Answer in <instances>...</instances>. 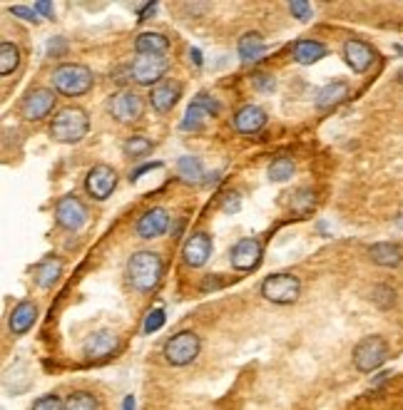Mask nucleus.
Masks as SVG:
<instances>
[{
	"label": "nucleus",
	"instance_id": "obj_1",
	"mask_svg": "<svg viewBox=\"0 0 403 410\" xmlns=\"http://www.w3.org/2000/svg\"><path fill=\"white\" fill-rule=\"evenodd\" d=\"M164 273V263L159 254L154 251H137L127 261V281L135 291H152L159 286Z\"/></svg>",
	"mask_w": 403,
	"mask_h": 410
},
{
	"label": "nucleus",
	"instance_id": "obj_2",
	"mask_svg": "<svg viewBox=\"0 0 403 410\" xmlns=\"http://www.w3.org/2000/svg\"><path fill=\"white\" fill-rule=\"evenodd\" d=\"M90 132V117L82 107H62L50 122V137L62 144H77Z\"/></svg>",
	"mask_w": 403,
	"mask_h": 410
},
{
	"label": "nucleus",
	"instance_id": "obj_3",
	"mask_svg": "<svg viewBox=\"0 0 403 410\" xmlns=\"http://www.w3.org/2000/svg\"><path fill=\"white\" fill-rule=\"evenodd\" d=\"M92 70L80 62H62L52 70V87L65 97H80L92 90Z\"/></svg>",
	"mask_w": 403,
	"mask_h": 410
},
{
	"label": "nucleus",
	"instance_id": "obj_4",
	"mask_svg": "<svg viewBox=\"0 0 403 410\" xmlns=\"http://www.w3.org/2000/svg\"><path fill=\"white\" fill-rule=\"evenodd\" d=\"M261 296L276 306L296 304L301 296L299 276H294V273H271L261 281Z\"/></svg>",
	"mask_w": 403,
	"mask_h": 410
},
{
	"label": "nucleus",
	"instance_id": "obj_5",
	"mask_svg": "<svg viewBox=\"0 0 403 410\" xmlns=\"http://www.w3.org/2000/svg\"><path fill=\"white\" fill-rule=\"evenodd\" d=\"M199 351H202L199 336L194 334V331H179V334H174L172 338L164 341L162 355L169 365L182 368V365H189L194 358H197Z\"/></svg>",
	"mask_w": 403,
	"mask_h": 410
},
{
	"label": "nucleus",
	"instance_id": "obj_6",
	"mask_svg": "<svg viewBox=\"0 0 403 410\" xmlns=\"http://www.w3.org/2000/svg\"><path fill=\"white\" fill-rule=\"evenodd\" d=\"M386 358H388V343L383 336H366L353 348V365L361 373H373V370L386 363Z\"/></svg>",
	"mask_w": 403,
	"mask_h": 410
},
{
	"label": "nucleus",
	"instance_id": "obj_7",
	"mask_svg": "<svg viewBox=\"0 0 403 410\" xmlns=\"http://www.w3.org/2000/svg\"><path fill=\"white\" fill-rule=\"evenodd\" d=\"M169 67V60L164 55H144V52H137V57L132 60V67H130V75L137 85H154L164 77Z\"/></svg>",
	"mask_w": 403,
	"mask_h": 410
},
{
	"label": "nucleus",
	"instance_id": "obj_8",
	"mask_svg": "<svg viewBox=\"0 0 403 410\" xmlns=\"http://www.w3.org/2000/svg\"><path fill=\"white\" fill-rule=\"evenodd\" d=\"M108 110L120 125H132V122H137L144 115V102L132 90H120L110 97Z\"/></svg>",
	"mask_w": 403,
	"mask_h": 410
},
{
	"label": "nucleus",
	"instance_id": "obj_9",
	"mask_svg": "<svg viewBox=\"0 0 403 410\" xmlns=\"http://www.w3.org/2000/svg\"><path fill=\"white\" fill-rule=\"evenodd\" d=\"M55 222L65 232H80L87 224V207L75 197V194H65L57 199L55 204Z\"/></svg>",
	"mask_w": 403,
	"mask_h": 410
},
{
	"label": "nucleus",
	"instance_id": "obj_10",
	"mask_svg": "<svg viewBox=\"0 0 403 410\" xmlns=\"http://www.w3.org/2000/svg\"><path fill=\"white\" fill-rule=\"evenodd\" d=\"M55 92L47 90V87H35V90H30L25 97H23L21 102V117L28 122H40L45 120L47 115L52 112V107H55Z\"/></svg>",
	"mask_w": 403,
	"mask_h": 410
},
{
	"label": "nucleus",
	"instance_id": "obj_11",
	"mask_svg": "<svg viewBox=\"0 0 403 410\" xmlns=\"http://www.w3.org/2000/svg\"><path fill=\"white\" fill-rule=\"evenodd\" d=\"M118 187V172L110 164H95L85 177V192L95 202H105Z\"/></svg>",
	"mask_w": 403,
	"mask_h": 410
},
{
	"label": "nucleus",
	"instance_id": "obj_12",
	"mask_svg": "<svg viewBox=\"0 0 403 410\" xmlns=\"http://www.w3.org/2000/svg\"><path fill=\"white\" fill-rule=\"evenodd\" d=\"M261 256H264L261 244L256 241V239H251V237L239 239V241H237L234 246H232V251H229L232 266H234L237 271H254V268L261 263Z\"/></svg>",
	"mask_w": 403,
	"mask_h": 410
},
{
	"label": "nucleus",
	"instance_id": "obj_13",
	"mask_svg": "<svg viewBox=\"0 0 403 410\" xmlns=\"http://www.w3.org/2000/svg\"><path fill=\"white\" fill-rule=\"evenodd\" d=\"M120 348V336L115 334V331H95V334L90 336V338L85 341V346H82V353L87 355L90 360H100V358H108V355H113L115 351Z\"/></svg>",
	"mask_w": 403,
	"mask_h": 410
},
{
	"label": "nucleus",
	"instance_id": "obj_14",
	"mask_svg": "<svg viewBox=\"0 0 403 410\" xmlns=\"http://www.w3.org/2000/svg\"><path fill=\"white\" fill-rule=\"evenodd\" d=\"M182 256H184V263L192 268H199L205 266L207 258L212 256V237L205 232H197L184 241L182 246Z\"/></svg>",
	"mask_w": 403,
	"mask_h": 410
},
{
	"label": "nucleus",
	"instance_id": "obj_15",
	"mask_svg": "<svg viewBox=\"0 0 403 410\" xmlns=\"http://www.w3.org/2000/svg\"><path fill=\"white\" fill-rule=\"evenodd\" d=\"M344 60L353 72H366L376 62V50L363 40H346L344 42Z\"/></svg>",
	"mask_w": 403,
	"mask_h": 410
},
{
	"label": "nucleus",
	"instance_id": "obj_16",
	"mask_svg": "<svg viewBox=\"0 0 403 410\" xmlns=\"http://www.w3.org/2000/svg\"><path fill=\"white\" fill-rule=\"evenodd\" d=\"M169 227V214L162 207H152L149 212H144L137 222V234L142 239H157L167 232Z\"/></svg>",
	"mask_w": 403,
	"mask_h": 410
},
{
	"label": "nucleus",
	"instance_id": "obj_17",
	"mask_svg": "<svg viewBox=\"0 0 403 410\" xmlns=\"http://www.w3.org/2000/svg\"><path fill=\"white\" fill-rule=\"evenodd\" d=\"M179 97H182V85L174 80H162L159 85L152 87V92H149V102H152L154 110L162 112V115L177 105Z\"/></svg>",
	"mask_w": 403,
	"mask_h": 410
},
{
	"label": "nucleus",
	"instance_id": "obj_18",
	"mask_svg": "<svg viewBox=\"0 0 403 410\" xmlns=\"http://www.w3.org/2000/svg\"><path fill=\"white\" fill-rule=\"evenodd\" d=\"M266 125V112L259 105H244L234 115V130L239 135H256Z\"/></svg>",
	"mask_w": 403,
	"mask_h": 410
},
{
	"label": "nucleus",
	"instance_id": "obj_19",
	"mask_svg": "<svg viewBox=\"0 0 403 410\" xmlns=\"http://www.w3.org/2000/svg\"><path fill=\"white\" fill-rule=\"evenodd\" d=\"M38 321V306L33 301H21V304L13 309L11 319H8V326H11L13 336H23L33 329V324Z\"/></svg>",
	"mask_w": 403,
	"mask_h": 410
},
{
	"label": "nucleus",
	"instance_id": "obj_20",
	"mask_svg": "<svg viewBox=\"0 0 403 410\" xmlns=\"http://www.w3.org/2000/svg\"><path fill=\"white\" fill-rule=\"evenodd\" d=\"M351 95V87H348V82L344 80H334L329 82V85H324L322 90H319L317 95V107L319 110H334V107H339L341 102H346V97Z\"/></svg>",
	"mask_w": 403,
	"mask_h": 410
},
{
	"label": "nucleus",
	"instance_id": "obj_21",
	"mask_svg": "<svg viewBox=\"0 0 403 410\" xmlns=\"http://www.w3.org/2000/svg\"><path fill=\"white\" fill-rule=\"evenodd\" d=\"M60 276H62V261L57 256L42 258L35 266V284L40 286V289H52Z\"/></svg>",
	"mask_w": 403,
	"mask_h": 410
},
{
	"label": "nucleus",
	"instance_id": "obj_22",
	"mask_svg": "<svg viewBox=\"0 0 403 410\" xmlns=\"http://www.w3.org/2000/svg\"><path fill=\"white\" fill-rule=\"evenodd\" d=\"M368 256H371L373 263L386 266V268H396V266H401V261H403L401 249H398L396 244H391V241L373 244V246L368 249Z\"/></svg>",
	"mask_w": 403,
	"mask_h": 410
},
{
	"label": "nucleus",
	"instance_id": "obj_23",
	"mask_svg": "<svg viewBox=\"0 0 403 410\" xmlns=\"http://www.w3.org/2000/svg\"><path fill=\"white\" fill-rule=\"evenodd\" d=\"M327 45L319 40H299L294 45V60L299 65H314V62L327 57Z\"/></svg>",
	"mask_w": 403,
	"mask_h": 410
},
{
	"label": "nucleus",
	"instance_id": "obj_24",
	"mask_svg": "<svg viewBox=\"0 0 403 410\" xmlns=\"http://www.w3.org/2000/svg\"><path fill=\"white\" fill-rule=\"evenodd\" d=\"M237 50H239V57L244 62H254L266 52V42L259 33H244L237 42Z\"/></svg>",
	"mask_w": 403,
	"mask_h": 410
},
{
	"label": "nucleus",
	"instance_id": "obj_25",
	"mask_svg": "<svg viewBox=\"0 0 403 410\" xmlns=\"http://www.w3.org/2000/svg\"><path fill=\"white\" fill-rule=\"evenodd\" d=\"M169 47V40L162 33H142V35L135 40V50L144 52V55H164Z\"/></svg>",
	"mask_w": 403,
	"mask_h": 410
},
{
	"label": "nucleus",
	"instance_id": "obj_26",
	"mask_svg": "<svg viewBox=\"0 0 403 410\" xmlns=\"http://www.w3.org/2000/svg\"><path fill=\"white\" fill-rule=\"evenodd\" d=\"M177 172H179V177H182L187 184L205 182V167H202V159L192 157V154H187V157H179Z\"/></svg>",
	"mask_w": 403,
	"mask_h": 410
},
{
	"label": "nucleus",
	"instance_id": "obj_27",
	"mask_svg": "<svg viewBox=\"0 0 403 410\" xmlns=\"http://www.w3.org/2000/svg\"><path fill=\"white\" fill-rule=\"evenodd\" d=\"M21 65V47L16 42H0V75H13Z\"/></svg>",
	"mask_w": 403,
	"mask_h": 410
},
{
	"label": "nucleus",
	"instance_id": "obj_28",
	"mask_svg": "<svg viewBox=\"0 0 403 410\" xmlns=\"http://www.w3.org/2000/svg\"><path fill=\"white\" fill-rule=\"evenodd\" d=\"M210 112L205 110L202 105H197V102H192V105L187 107V112H184V120H182V130L187 132H199L202 127L207 125V120H210Z\"/></svg>",
	"mask_w": 403,
	"mask_h": 410
},
{
	"label": "nucleus",
	"instance_id": "obj_29",
	"mask_svg": "<svg viewBox=\"0 0 403 410\" xmlns=\"http://www.w3.org/2000/svg\"><path fill=\"white\" fill-rule=\"evenodd\" d=\"M294 172H296V164H294V159H289V157H276L274 162L269 164V169H266L269 179L271 182H276V184L291 179L294 177Z\"/></svg>",
	"mask_w": 403,
	"mask_h": 410
},
{
	"label": "nucleus",
	"instance_id": "obj_30",
	"mask_svg": "<svg viewBox=\"0 0 403 410\" xmlns=\"http://www.w3.org/2000/svg\"><path fill=\"white\" fill-rule=\"evenodd\" d=\"M152 147H154L152 139H147L144 135H135L123 144V152L127 154V157H132V159H142V157H147V154L152 152Z\"/></svg>",
	"mask_w": 403,
	"mask_h": 410
},
{
	"label": "nucleus",
	"instance_id": "obj_31",
	"mask_svg": "<svg viewBox=\"0 0 403 410\" xmlns=\"http://www.w3.org/2000/svg\"><path fill=\"white\" fill-rule=\"evenodd\" d=\"M65 410H100V403L87 390H75L65 398Z\"/></svg>",
	"mask_w": 403,
	"mask_h": 410
},
{
	"label": "nucleus",
	"instance_id": "obj_32",
	"mask_svg": "<svg viewBox=\"0 0 403 410\" xmlns=\"http://www.w3.org/2000/svg\"><path fill=\"white\" fill-rule=\"evenodd\" d=\"M314 207V192L312 189H296L294 199H291V212L296 214H307Z\"/></svg>",
	"mask_w": 403,
	"mask_h": 410
},
{
	"label": "nucleus",
	"instance_id": "obj_33",
	"mask_svg": "<svg viewBox=\"0 0 403 410\" xmlns=\"http://www.w3.org/2000/svg\"><path fill=\"white\" fill-rule=\"evenodd\" d=\"M33 410H65V400H60V395L55 393L40 395L38 400H33Z\"/></svg>",
	"mask_w": 403,
	"mask_h": 410
},
{
	"label": "nucleus",
	"instance_id": "obj_34",
	"mask_svg": "<svg viewBox=\"0 0 403 410\" xmlns=\"http://www.w3.org/2000/svg\"><path fill=\"white\" fill-rule=\"evenodd\" d=\"M162 326H164V311L162 309H154V311H149L147 319H144L142 331H144V336H152V334H157Z\"/></svg>",
	"mask_w": 403,
	"mask_h": 410
},
{
	"label": "nucleus",
	"instance_id": "obj_35",
	"mask_svg": "<svg viewBox=\"0 0 403 410\" xmlns=\"http://www.w3.org/2000/svg\"><path fill=\"white\" fill-rule=\"evenodd\" d=\"M371 299L373 304H378L381 309H388V306H393V301H396V291H393L391 286H376Z\"/></svg>",
	"mask_w": 403,
	"mask_h": 410
},
{
	"label": "nucleus",
	"instance_id": "obj_36",
	"mask_svg": "<svg viewBox=\"0 0 403 410\" xmlns=\"http://www.w3.org/2000/svg\"><path fill=\"white\" fill-rule=\"evenodd\" d=\"M289 13L296 18V21H301V23H307V21H312V6L309 3H304V0H291L289 3Z\"/></svg>",
	"mask_w": 403,
	"mask_h": 410
},
{
	"label": "nucleus",
	"instance_id": "obj_37",
	"mask_svg": "<svg viewBox=\"0 0 403 410\" xmlns=\"http://www.w3.org/2000/svg\"><path fill=\"white\" fill-rule=\"evenodd\" d=\"M251 85H254L259 92H271L276 87V80H274V75H269V72H256V75H251Z\"/></svg>",
	"mask_w": 403,
	"mask_h": 410
},
{
	"label": "nucleus",
	"instance_id": "obj_38",
	"mask_svg": "<svg viewBox=\"0 0 403 410\" xmlns=\"http://www.w3.org/2000/svg\"><path fill=\"white\" fill-rule=\"evenodd\" d=\"M192 102H197V105H202L207 112H210L212 117H215V115H220V110H222V107H220V102H217L215 97H210V95H207V92H199V95L194 97Z\"/></svg>",
	"mask_w": 403,
	"mask_h": 410
},
{
	"label": "nucleus",
	"instance_id": "obj_39",
	"mask_svg": "<svg viewBox=\"0 0 403 410\" xmlns=\"http://www.w3.org/2000/svg\"><path fill=\"white\" fill-rule=\"evenodd\" d=\"M239 207H242V202H239V194H237V192H229V194H225V199H222V212H227V214H234V212H239Z\"/></svg>",
	"mask_w": 403,
	"mask_h": 410
},
{
	"label": "nucleus",
	"instance_id": "obj_40",
	"mask_svg": "<svg viewBox=\"0 0 403 410\" xmlns=\"http://www.w3.org/2000/svg\"><path fill=\"white\" fill-rule=\"evenodd\" d=\"M11 13L18 18H23V21L28 23H38V13L35 8H28V6H11Z\"/></svg>",
	"mask_w": 403,
	"mask_h": 410
},
{
	"label": "nucleus",
	"instance_id": "obj_41",
	"mask_svg": "<svg viewBox=\"0 0 403 410\" xmlns=\"http://www.w3.org/2000/svg\"><path fill=\"white\" fill-rule=\"evenodd\" d=\"M140 8V23L149 21V16H154V11H157V3H147V6H137Z\"/></svg>",
	"mask_w": 403,
	"mask_h": 410
},
{
	"label": "nucleus",
	"instance_id": "obj_42",
	"mask_svg": "<svg viewBox=\"0 0 403 410\" xmlns=\"http://www.w3.org/2000/svg\"><path fill=\"white\" fill-rule=\"evenodd\" d=\"M157 167H162L159 162H152V164H142L140 169H135L132 172V177H130V182H137L140 179V174H144V172H152V169H157Z\"/></svg>",
	"mask_w": 403,
	"mask_h": 410
},
{
	"label": "nucleus",
	"instance_id": "obj_43",
	"mask_svg": "<svg viewBox=\"0 0 403 410\" xmlns=\"http://www.w3.org/2000/svg\"><path fill=\"white\" fill-rule=\"evenodd\" d=\"M33 8H35V13H40L42 18H52V6L50 3H42L40 0V3H35Z\"/></svg>",
	"mask_w": 403,
	"mask_h": 410
},
{
	"label": "nucleus",
	"instance_id": "obj_44",
	"mask_svg": "<svg viewBox=\"0 0 403 410\" xmlns=\"http://www.w3.org/2000/svg\"><path fill=\"white\" fill-rule=\"evenodd\" d=\"M189 57H192L194 65H202V52H199L197 47H192V50H189Z\"/></svg>",
	"mask_w": 403,
	"mask_h": 410
},
{
	"label": "nucleus",
	"instance_id": "obj_45",
	"mask_svg": "<svg viewBox=\"0 0 403 410\" xmlns=\"http://www.w3.org/2000/svg\"><path fill=\"white\" fill-rule=\"evenodd\" d=\"M123 410H135V395H125Z\"/></svg>",
	"mask_w": 403,
	"mask_h": 410
},
{
	"label": "nucleus",
	"instance_id": "obj_46",
	"mask_svg": "<svg viewBox=\"0 0 403 410\" xmlns=\"http://www.w3.org/2000/svg\"><path fill=\"white\" fill-rule=\"evenodd\" d=\"M396 80H398V82H401V85H403V70H398V75H396Z\"/></svg>",
	"mask_w": 403,
	"mask_h": 410
}]
</instances>
